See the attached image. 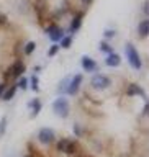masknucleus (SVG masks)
Masks as SVG:
<instances>
[{
  "instance_id": "17",
  "label": "nucleus",
  "mask_w": 149,
  "mask_h": 157,
  "mask_svg": "<svg viewBox=\"0 0 149 157\" xmlns=\"http://www.w3.org/2000/svg\"><path fill=\"white\" fill-rule=\"evenodd\" d=\"M28 85L31 87L33 92H39V77L36 74H33V75L28 78Z\"/></svg>"
},
{
  "instance_id": "6",
  "label": "nucleus",
  "mask_w": 149,
  "mask_h": 157,
  "mask_svg": "<svg viewBox=\"0 0 149 157\" xmlns=\"http://www.w3.org/2000/svg\"><path fill=\"white\" fill-rule=\"evenodd\" d=\"M38 141H39V144H43V146H51L56 142V132H54L53 128L44 126L38 131Z\"/></svg>"
},
{
  "instance_id": "12",
  "label": "nucleus",
  "mask_w": 149,
  "mask_h": 157,
  "mask_svg": "<svg viewBox=\"0 0 149 157\" xmlns=\"http://www.w3.org/2000/svg\"><path fill=\"white\" fill-rule=\"evenodd\" d=\"M41 108H43V101L39 98H33V100L28 101V110L31 118H36L39 115V111H41Z\"/></svg>"
},
{
  "instance_id": "30",
  "label": "nucleus",
  "mask_w": 149,
  "mask_h": 157,
  "mask_svg": "<svg viewBox=\"0 0 149 157\" xmlns=\"http://www.w3.org/2000/svg\"><path fill=\"white\" fill-rule=\"evenodd\" d=\"M5 88H7V82H0V98H2Z\"/></svg>"
},
{
  "instance_id": "8",
  "label": "nucleus",
  "mask_w": 149,
  "mask_h": 157,
  "mask_svg": "<svg viewBox=\"0 0 149 157\" xmlns=\"http://www.w3.org/2000/svg\"><path fill=\"white\" fill-rule=\"evenodd\" d=\"M84 82V75L82 74H76V75L71 77V80H69V85L66 88V93L67 95H77L79 93V88H80Z\"/></svg>"
},
{
  "instance_id": "11",
  "label": "nucleus",
  "mask_w": 149,
  "mask_h": 157,
  "mask_svg": "<svg viewBox=\"0 0 149 157\" xmlns=\"http://www.w3.org/2000/svg\"><path fill=\"white\" fill-rule=\"evenodd\" d=\"M33 7H34V12L38 15V20H41L44 15L48 17V0H34Z\"/></svg>"
},
{
  "instance_id": "3",
  "label": "nucleus",
  "mask_w": 149,
  "mask_h": 157,
  "mask_svg": "<svg viewBox=\"0 0 149 157\" xmlns=\"http://www.w3.org/2000/svg\"><path fill=\"white\" fill-rule=\"evenodd\" d=\"M53 113L62 120H66L71 113V103L66 97H57L56 100L53 101Z\"/></svg>"
},
{
  "instance_id": "10",
  "label": "nucleus",
  "mask_w": 149,
  "mask_h": 157,
  "mask_svg": "<svg viewBox=\"0 0 149 157\" xmlns=\"http://www.w3.org/2000/svg\"><path fill=\"white\" fill-rule=\"evenodd\" d=\"M82 21H84V12H76L74 17L71 20V25H69V33H77L82 26Z\"/></svg>"
},
{
  "instance_id": "7",
  "label": "nucleus",
  "mask_w": 149,
  "mask_h": 157,
  "mask_svg": "<svg viewBox=\"0 0 149 157\" xmlns=\"http://www.w3.org/2000/svg\"><path fill=\"white\" fill-rule=\"evenodd\" d=\"M44 31H46V34L49 36V39L54 43V44H57L61 39L64 38V29L61 28V26H57V25H49V26H44Z\"/></svg>"
},
{
  "instance_id": "22",
  "label": "nucleus",
  "mask_w": 149,
  "mask_h": 157,
  "mask_svg": "<svg viewBox=\"0 0 149 157\" xmlns=\"http://www.w3.org/2000/svg\"><path fill=\"white\" fill-rule=\"evenodd\" d=\"M34 49H36V43L34 41H29L25 44V48H23V52H25V56H31V54L34 52Z\"/></svg>"
},
{
  "instance_id": "26",
  "label": "nucleus",
  "mask_w": 149,
  "mask_h": 157,
  "mask_svg": "<svg viewBox=\"0 0 149 157\" xmlns=\"http://www.w3.org/2000/svg\"><path fill=\"white\" fill-rule=\"evenodd\" d=\"M116 36V31L115 29H105V33H103V38H105V41H108V39L115 38Z\"/></svg>"
},
{
  "instance_id": "23",
  "label": "nucleus",
  "mask_w": 149,
  "mask_h": 157,
  "mask_svg": "<svg viewBox=\"0 0 149 157\" xmlns=\"http://www.w3.org/2000/svg\"><path fill=\"white\" fill-rule=\"evenodd\" d=\"M72 129H74V134H76L77 137H84V136H85V132H84L85 129H84V126L79 124V123H74Z\"/></svg>"
},
{
  "instance_id": "1",
  "label": "nucleus",
  "mask_w": 149,
  "mask_h": 157,
  "mask_svg": "<svg viewBox=\"0 0 149 157\" xmlns=\"http://www.w3.org/2000/svg\"><path fill=\"white\" fill-rule=\"evenodd\" d=\"M56 149L64 155H74L79 152V142L71 137H61L56 141Z\"/></svg>"
},
{
  "instance_id": "18",
  "label": "nucleus",
  "mask_w": 149,
  "mask_h": 157,
  "mask_svg": "<svg viewBox=\"0 0 149 157\" xmlns=\"http://www.w3.org/2000/svg\"><path fill=\"white\" fill-rule=\"evenodd\" d=\"M74 41V38H72V34H64V38L61 39V44H59V48H62V49H69L71 48V44Z\"/></svg>"
},
{
  "instance_id": "28",
  "label": "nucleus",
  "mask_w": 149,
  "mask_h": 157,
  "mask_svg": "<svg viewBox=\"0 0 149 157\" xmlns=\"http://www.w3.org/2000/svg\"><path fill=\"white\" fill-rule=\"evenodd\" d=\"M7 23H8V18L5 17L3 13H0V28H3V26H5V25H7Z\"/></svg>"
},
{
  "instance_id": "21",
  "label": "nucleus",
  "mask_w": 149,
  "mask_h": 157,
  "mask_svg": "<svg viewBox=\"0 0 149 157\" xmlns=\"http://www.w3.org/2000/svg\"><path fill=\"white\" fill-rule=\"evenodd\" d=\"M15 85H17V88H20L22 92H25L28 88V78L25 75H22L20 78H17V83H15Z\"/></svg>"
},
{
  "instance_id": "4",
  "label": "nucleus",
  "mask_w": 149,
  "mask_h": 157,
  "mask_svg": "<svg viewBox=\"0 0 149 157\" xmlns=\"http://www.w3.org/2000/svg\"><path fill=\"white\" fill-rule=\"evenodd\" d=\"M25 71H26V66H25V62L22 61V59H18L15 64H12V66L8 67V71L5 72L3 75V82H10V80H17V78H20L25 74Z\"/></svg>"
},
{
  "instance_id": "9",
  "label": "nucleus",
  "mask_w": 149,
  "mask_h": 157,
  "mask_svg": "<svg viewBox=\"0 0 149 157\" xmlns=\"http://www.w3.org/2000/svg\"><path fill=\"white\" fill-rule=\"evenodd\" d=\"M80 66L85 72H97L98 71V64L95 59H92L90 56H82L80 57Z\"/></svg>"
},
{
  "instance_id": "19",
  "label": "nucleus",
  "mask_w": 149,
  "mask_h": 157,
  "mask_svg": "<svg viewBox=\"0 0 149 157\" xmlns=\"http://www.w3.org/2000/svg\"><path fill=\"white\" fill-rule=\"evenodd\" d=\"M98 49H100L102 52H105V54H112V52H115V49H113L110 44H108V41H100V44H98Z\"/></svg>"
},
{
  "instance_id": "20",
  "label": "nucleus",
  "mask_w": 149,
  "mask_h": 157,
  "mask_svg": "<svg viewBox=\"0 0 149 157\" xmlns=\"http://www.w3.org/2000/svg\"><path fill=\"white\" fill-rule=\"evenodd\" d=\"M71 77H72V75H66L61 82H59V85H57V92H59V93H66V88H67V85H69Z\"/></svg>"
},
{
  "instance_id": "14",
  "label": "nucleus",
  "mask_w": 149,
  "mask_h": 157,
  "mask_svg": "<svg viewBox=\"0 0 149 157\" xmlns=\"http://www.w3.org/2000/svg\"><path fill=\"white\" fill-rule=\"evenodd\" d=\"M136 31H138V36H139L141 39H146L147 38V34H149V20L147 18H144L143 21L138 23Z\"/></svg>"
},
{
  "instance_id": "13",
  "label": "nucleus",
  "mask_w": 149,
  "mask_h": 157,
  "mask_svg": "<svg viewBox=\"0 0 149 157\" xmlns=\"http://www.w3.org/2000/svg\"><path fill=\"white\" fill-rule=\"evenodd\" d=\"M126 97H143L146 98V93L143 90V87H139L138 83H130L126 87Z\"/></svg>"
},
{
  "instance_id": "31",
  "label": "nucleus",
  "mask_w": 149,
  "mask_h": 157,
  "mask_svg": "<svg viewBox=\"0 0 149 157\" xmlns=\"http://www.w3.org/2000/svg\"><path fill=\"white\" fill-rule=\"evenodd\" d=\"M25 157H34V155H31V154H28V155H25Z\"/></svg>"
},
{
  "instance_id": "15",
  "label": "nucleus",
  "mask_w": 149,
  "mask_h": 157,
  "mask_svg": "<svg viewBox=\"0 0 149 157\" xmlns=\"http://www.w3.org/2000/svg\"><path fill=\"white\" fill-rule=\"evenodd\" d=\"M120 64H121V57L118 56L116 52L107 54V57H105V66H108V67H118Z\"/></svg>"
},
{
  "instance_id": "2",
  "label": "nucleus",
  "mask_w": 149,
  "mask_h": 157,
  "mask_svg": "<svg viewBox=\"0 0 149 157\" xmlns=\"http://www.w3.org/2000/svg\"><path fill=\"white\" fill-rule=\"evenodd\" d=\"M125 52H126V59L130 62V66L135 69V71H141L143 69V61L139 56V51L136 49V46L133 43H126L125 44Z\"/></svg>"
},
{
  "instance_id": "5",
  "label": "nucleus",
  "mask_w": 149,
  "mask_h": 157,
  "mask_svg": "<svg viewBox=\"0 0 149 157\" xmlns=\"http://www.w3.org/2000/svg\"><path fill=\"white\" fill-rule=\"evenodd\" d=\"M90 87L93 90H107V88L112 87V77L107 75V74H95L92 78H90Z\"/></svg>"
},
{
  "instance_id": "25",
  "label": "nucleus",
  "mask_w": 149,
  "mask_h": 157,
  "mask_svg": "<svg viewBox=\"0 0 149 157\" xmlns=\"http://www.w3.org/2000/svg\"><path fill=\"white\" fill-rule=\"evenodd\" d=\"M59 49H61V48H59V44H53V46L49 48V51H48V57H54L59 52Z\"/></svg>"
},
{
  "instance_id": "27",
  "label": "nucleus",
  "mask_w": 149,
  "mask_h": 157,
  "mask_svg": "<svg viewBox=\"0 0 149 157\" xmlns=\"http://www.w3.org/2000/svg\"><path fill=\"white\" fill-rule=\"evenodd\" d=\"M143 15H144V17H147L149 15V3H147V0H144V2H143Z\"/></svg>"
},
{
  "instance_id": "16",
  "label": "nucleus",
  "mask_w": 149,
  "mask_h": 157,
  "mask_svg": "<svg viewBox=\"0 0 149 157\" xmlns=\"http://www.w3.org/2000/svg\"><path fill=\"white\" fill-rule=\"evenodd\" d=\"M17 85H10L8 88H5V92H3V95H2V98H0V100H3V101H10V100H13V97L17 95Z\"/></svg>"
},
{
  "instance_id": "24",
  "label": "nucleus",
  "mask_w": 149,
  "mask_h": 157,
  "mask_svg": "<svg viewBox=\"0 0 149 157\" xmlns=\"http://www.w3.org/2000/svg\"><path fill=\"white\" fill-rule=\"evenodd\" d=\"M7 126H8V118L2 116V118H0V137L7 132Z\"/></svg>"
},
{
  "instance_id": "29",
  "label": "nucleus",
  "mask_w": 149,
  "mask_h": 157,
  "mask_svg": "<svg viewBox=\"0 0 149 157\" xmlns=\"http://www.w3.org/2000/svg\"><path fill=\"white\" fill-rule=\"evenodd\" d=\"M92 3H93V0H80V5H82V8H88Z\"/></svg>"
},
{
  "instance_id": "32",
  "label": "nucleus",
  "mask_w": 149,
  "mask_h": 157,
  "mask_svg": "<svg viewBox=\"0 0 149 157\" xmlns=\"http://www.w3.org/2000/svg\"><path fill=\"white\" fill-rule=\"evenodd\" d=\"M139 157H144V155H139Z\"/></svg>"
}]
</instances>
